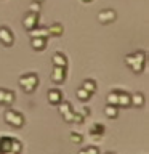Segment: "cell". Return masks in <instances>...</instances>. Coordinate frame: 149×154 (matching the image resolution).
Instances as JSON below:
<instances>
[{
    "mask_svg": "<svg viewBox=\"0 0 149 154\" xmlns=\"http://www.w3.org/2000/svg\"><path fill=\"white\" fill-rule=\"evenodd\" d=\"M125 64H127L135 74H141L144 71V66H146V51L138 50V51L128 53V55L125 56Z\"/></svg>",
    "mask_w": 149,
    "mask_h": 154,
    "instance_id": "cell-1",
    "label": "cell"
},
{
    "mask_svg": "<svg viewBox=\"0 0 149 154\" xmlns=\"http://www.w3.org/2000/svg\"><path fill=\"white\" fill-rule=\"evenodd\" d=\"M18 84L23 88V91L32 93V91L38 87V84H40V79H38V75L35 74V72H27V74H23L21 77H19Z\"/></svg>",
    "mask_w": 149,
    "mask_h": 154,
    "instance_id": "cell-2",
    "label": "cell"
},
{
    "mask_svg": "<svg viewBox=\"0 0 149 154\" xmlns=\"http://www.w3.org/2000/svg\"><path fill=\"white\" fill-rule=\"evenodd\" d=\"M3 119H5V122L8 125H11L13 128H23L24 124H26L24 116L21 112H18V111H14V109H7Z\"/></svg>",
    "mask_w": 149,
    "mask_h": 154,
    "instance_id": "cell-3",
    "label": "cell"
},
{
    "mask_svg": "<svg viewBox=\"0 0 149 154\" xmlns=\"http://www.w3.org/2000/svg\"><path fill=\"white\" fill-rule=\"evenodd\" d=\"M38 19H40V13H34V11H29L24 14L23 18V26L26 31H31L35 26H38Z\"/></svg>",
    "mask_w": 149,
    "mask_h": 154,
    "instance_id": "cell-4",
    "label": "cell"
},
{
    "mask_svg": "<svg viewBox=\"0 0 149 154\" xmlns=\"http://www.w3.org/2000/svg\"><path fill=\"white\" fill-rule=\"evenodd\" d=\"M14 42L13 31L8 26H0V43L5 47H11Z\"/></svg>",
    "mask_w": 149,
    "mask_h": 154,
    "instance_id": "cell-5",
    "label": "cell"
},
{
    "mask_svg": "<svg viewBox=\"0 0 149 154\" xmlns=\"http://www.w3.org/2000/svg\"><path fill=\"white\" fill-rule=\"evenodd\" d=\"M67 74V67H59V66H53L51 71V82L53 84H62L66 80Z\"/></svg>",
    "mask_w": 149,
    "mask_h": 154,
    "instance_id": "cell-6",
    "label": "cell"
},
{
    "mask_svg": "<svg viewBox=\"0 0 149 154\" xmlns=\"http://www.w3.org/2000/svg\"><path fill=\"white\" fill-rule=\"evenodd\" d=\"M115 18H117V13H115L114 10H111V8L101 10V11L98 13V21L101 24H109V23L115 21Z\"/></svg>",
    "mask_w": 149,
    "mask_h": 154,
    "instance_id": "cell-7",
    "label": "cell"
},
{
    "mask_svg": "<svg viewBox=\"0 0 149 154\" xmlns=\"http://www.w3.org/2000/svg\"><path fill=\"white\" fill-rule=\"evenodd\" d=\"M59 112L62 116V119L66 120V122H72V116H74V109H72V104L69 101H61L59 104Z\"/></svg>",
    "mask_w": 149,
    "mask_h": 154,
    "instance_id": "cell-8",
    "label": "cell"
},
{
    "mask_svg": "<svg viewBox=\"0 0 149 154\" xmlns=\"http://www.w3.org/2000/svg\"><path fill=\"white\" fill-rule=\"evenodd\" d=\"M47 98H48V103H50V104L58 106L62 101V91L58 90V88H50V90H48Z\"/></svg>",
    "mask_w": 149,
    "mask_h": 154,
    "instance_id": "cell-9",
    "label": "cell"
},
{
    "mask_svg": "<svg viewBox=\"0 0 149 154\" xmlns=\"http://www.w3.org/2000/svg\"><path fill=\"white\" fill-rule=\"evenodd\" d=\"M144 103H146V98L141 91H136V93H130V106H135V108H143Z\"/></svg>",
    "mask_w": 149,
    "mask_h": 154,
    "instance_id": "cell-10",
    "label": "cell"
},
{
    "mask_svg": "<svg viewBox=\"0 0 149 154\" xmlns=\"http://www.w3.org/2000/svg\"><path fill=\"white\" fill-rule=\"evenodd\" d=\"M47 43H48L47 37H31V47L35 51H42L47 47Z\"/></svg>",
    "mask_w": 149,
    "mask_h": 154,
    "instance_id": "cell-11",
    "label": "cell"
},
{
    "mask_svg": "<svg viewBox=\"0 0 149 154\" xmlns=\"http://www.w3.org/2000/svg\"><path fill=\"white\" fill-rule=\"evenodd\" d=\"M51 63L53 66H59V67H67V56L62 51H56L51 56Z\"/></svg>",
    "mask_w": 149,
    "mask_h": 154,
    "instance_id": "cell-12",
    "label": "cell"
},
{
    "mask_svg": "<svg viewBox=\"0 0 149 154\" xmlns=\"http://www.w3.org/2000/svg\"><path fill=\"white\" fill-rule=\"evenodd\" d=\"M29 32V35L31 37H50L48 35V27L47 26H40V24H38V26H35L34 29H31V31H27Z\"/></svg>",
    "mask_w": 149,
    "mask_h": 154,
    "instance_id": "cell-13",
    "label": "cell"
},
{
    "mask_svg": "<svg viewBox=\"0 0 149 154\" xmlns=\"http://www.w3.org/2000/svg\"><path fill=\"white\" fill-rule=\"evenodd\" d=\"M11 151V137H0V154H7Z\"/></svg>",
    "mask_w": 149,
    "mask_h": 154,
    "instance_id": "cell-14",
    "label": "cell"
},
{
    "mask_svg": "<svg viewBox=\"0 0 149 154\" xmlns=\"http://www.w3.org/2000/svg\"><path fill=\"white\" fill-rule=\"evenodd\" d=\"M117 106H120V108H128L130 106V93L128 91H122L119 90V98H117Z\"/></svg>",
    "mask_w": 149,
    "mask_h": 154,
    "instance_id": "cell-15",
    "label": "cell"
},
{
    "mask_svg": "<svg viewBox=\"0 0 149 154\" xmlns=\"http://www.w3.org/2000/svg\"><path fill=\"white\" fill-rule=\"evenodd\" d=\"M62 32H64V27L59 23H55L51 26H48V35L50 37H59V35H62Z\"/></svg>",
    "mask_w": 149,
    "mask_h": 154,
    "instance_id": "cell-16",
    "label": "cell"
},
{
    "mask_svg": "<svg viewBox=\"0 0 149 154\" xmlns=\"http://www.w3.org/2000/svg\"><path fill=\"white\" fill-rule=\"evenodd\" d=\"M82 88H85L88 93L93 95L95 91H96V88H98V85H96V80L95 79H85L84 82H82Z\"/></svg>",
    "mask_w": 149,
    "mask_h": 154,
    "instance_id": "cell-17",
    "label": "cell"
},
{
    "mask_svg": "<svg viewBox=\"0 0 149 154\" xmlns=\"http://www.w3.org/2000/svg\"><path fill=\"white\" fill-rule=\"evenodd\" d=\"M104 133V125L103 124H93L91 125V128H90V135H91V138H101V135Z\"/></svg>",
    "mask_w": 149,
    "mask_h": 154,
    "instance_id": "cell-18",
    "label": "cell"
},
{
    "mask_svg": "<svg viewBox=\"0 0 149 154\" xmlns=\"http://www.w3.org/2000/svg\"><path fill=\"white\" fill-rule=\"evenodd\" d=\"M104 114L108 116L109 119H115L119 116V106H114V104H106L104 108Z\"/></svg>",
    "mask_w": 149,
    "mask_h": 154,
    "instance_id": "cell-19",
    "label": "cell"
},
{
    "mask_svg": "<svg viewBox=\"0 0 149 154\" xmlns=\"http://www.w3.org/2000/svg\"><path fill=\"white\" fill-rule=\"evenodd\" d=\"M75 96H77V100H80V101H84V103H87V101L91 98V93H88L85 88H82V87H80V88L75 90Z\"/></svg>",
    "mask_w": 149,
    "mask_h": 154,
    "instance_id": "cell-20",
    "label": "cell"
},
{
    "mask_svg": "<svg viewBox=\"0 0 149 154\" xmlns=\"http://www.w3.org/2000/svg\"><path fill=\"white\" fill-rule=\"evenodd\" d=\"M14 98H16V95H14L13 90H5V96H3V106H10L14 103Z\"/></svg>",
    "mask_w": 149,
    "mask_h": 154,
    "instance_id": "cell-21",
    "label": "cell"
},
{
    "mask_svg": "<svg viewBox=\"0 0 149 154\" xmlns=\"http://www.w3.org/2000/svg\"><path fill=\"white\" fill-rule=\"evenodd\" d=\"M21 151H23V143L18 138H11V152L21 154Z\"/></svg>",
    "mask_w": 149,
    "mask_h": 154,
    "instance_id": "cell-22",
    "label": "cell"
},
{
    "mask_svg": "<svg viewBox=\"0 0 149 154\" xmlns=\"http://www.w3.org/2000/svg\"><path fill=\"white\" fill-rule=\"evenodd\" d=\"M117 98H119V90H112L111 93H108V96H106V101H108V104L117 106Z\"/></svg>",
    "mask_w": 149,
    "mask_h": 154,
    "instance_id": "cell-23",
    "label": "cell"
},
{
    "mask_svg": "<svg viewBox=\"0 0 149 154\" xmlns=\"http://www.w3.org/2000/svg\"><path fill=\"white\" fill-rule=\"evenodd\" d=\"M40 10H42V3L40 2H34L29 5V11H34V13H40Z\"/></svg>",
    "mask_w": 149,
    "mask_h": 154,
    "instance_id": "cell-24",
    "label": "cell"
},
{
    "mask_svg": "<svg viewBox=\"0 0 149 154\" xmlns=\"http://www.w3.org/2000/svg\"><path fill=\"white\" fill-rule=\"evenodd\" d=\"M71 140H72V143L80 144L82 141H84V137H82L80 133H77V132H72V133H71Z\"/></svg>",
    "mask_w": 149,
    "mask_h": 154,
    "instance_id": "cell-25",
    "label": "cell"
},
{
    "mask_svg": "<svg viewBox=\"0 0 149 154\" xmlns=\"http://www.w3.org/2000/svg\"><path fill=\"white\" fill-rule=\"evenodd\" d=\"M85 120V116H82L80 112H74V116H72V124H82Z\"/></svg>",
    "mask_w": 149,
    "mask_h": 154,
    "instance_id": "cell-26",
    "label": "cell"
},
{
    "mask_svg": "<svg viewBox=\"0 0 149 154\" xmlns=\"http://www.w3.org/2000/svg\"><path fill=\"white\" fill-rule=\"evenodd\" d=\"M85 151H87V154H101V152H99V148L95 146V144H90V146H87Z\"/></svg>",
    "mask_w": 149,
    "mask_h": 154,
    "instance_id": "cell-27",
    "label": "cell"
},
{
    "mask_svg": "<svg viewBox=\"0 0 149 154\" xmlns=\"http://www.w3.org/2000/svg\"><path fill=\"white\" fill-rule=\"evenodd\" d=\"M5 90H7V88H0V104L3 103V96H5Z\"/></svg>",
    "mask_w": 149,
    "mask_h": 154,
    "instance_id": "cell-28",
    "label": "cell"
},
{
    "mask_svg": "<svg viewBox=\"0 0 149 154\" xmlns=\"http://www.w3.org/2000/svg\"><path fill=\"white\" fill-rule=\"evenodd\" d=\"M80 114H82V116H85V117H87V116L90 114V109H88V108H84V109L80 111Z\"/></svg>",
    "mask_w": 149,
    "mask_h": 154,
    "instance_id": "cell-29",
    "label": "cell"
},
{
    "mask_svg": "<svg viewBox=\"0 0 149 154\" xmlns=\"http://www.w3.org/2000/svg\"><path fill=\"white\" fill-rule=\"evenodd\" d=\"M77 154H87V151H85V149H80V151L77 152Z\"/></svg>",
    "mask_w": 149,
    "mask_h": 154,
    "instance_id": "cell-30",
    "label": "cell"
},
{
    "mask_svg": "<svg viewBox=\"0 0 149 154\" xmlns=\"http://www.w3.org/2000/svg\"><path fill=\"white\" fill-rule=\"evenodd\" d=\"M82 2H84V3H90L91 0H82Z\"/></svg>",
    "mask_w": 149,
    "mask_h": 154,
    "instance_id": "cell-31",
    "label": "cell"
},
{
    "mask_svg": "<svg viewBox=\"0 0 149 154\" xmlns=\"http://www.w3.org/2000/svg\"><path fill=\"white\" fill-rule=\"evenodd\" d=\"M35 2H40V3H42V2H43V0H35Z\"/></svg>",
    "mask_w": 149,
    "mask_h": 154,
    "instance_id": "cell-32",
    "label": "cell"
},
{
    "mask_svg": "<svg viewBox=\"0 0 149 154\" xmlns=\"http://www.w3.org/2000/svg\"><path fill=\"white\" fill-rule=\"evenodd\" d=\"M106 154H115V152H106Z\"/></svg>",
    "mask_w": 149,
    "mask_h": 154,
    "instance_id": "cell-33",
    "label": "cell"
}]
</instances>
